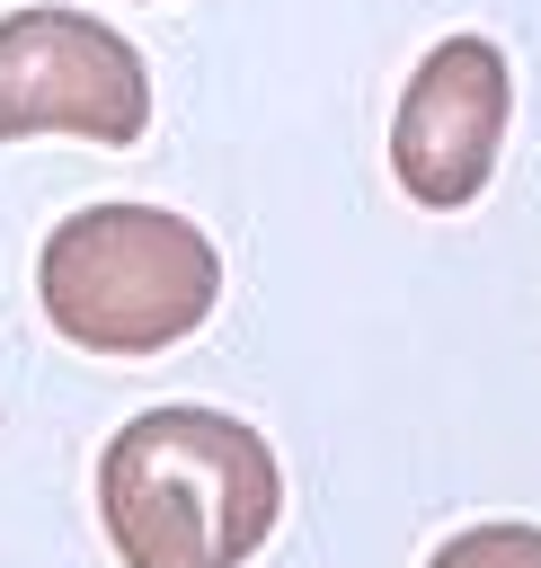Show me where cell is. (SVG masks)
<instances>
[{"mask_svg": "<svg viewBox=\"0 0 541 568\" xmlns=\"http://www.w3.org/2000/svg\"><path fill=\"white\" fill-rule=\"evenodd\" d=\"M98 515L124 568H239L284 515V470L231 408L177 399L106 435Z\"/></svg>", "mask_w": 541, "mask_h": 568, "instance_id": "6da1fadb", "label": "cell"}, {"mask_svg": "<svg viewBox=\"0 0 541 568\" xmlns=\"http://www.w3.org/2000/svg\"><path fill=\"white\" fill-rule=\"evenodd\" d=\"M151 71L142 53L89 9H9L0 18V142L80 133V142H142Z\"/></svg>", "mask_w": 541, "mask_h": 568, "instance_id": "3957f363", "label": "cell"}, {"mask_svg": "<svg viewBox=\"0 0 541 568\" xmlns=\"http://www.w3.org/2000/svg\"><path fill=\"white\" fill-rule=\"evenodd\" d=\"M426 568H541V524H470Z\"/></svg>", "mask_w": 541, "mask_h": 568, "instance_id": "5b68a950", "label": "cell"}, {"mask_svg": "<svg viewBox=\"0 0 541 568\" xmlns=\"http://www.w3.org/2000/svg\"><path fill=\"white\" fill-rule=\"evenodd\" d=\"M506 115H514L506 53L488 36H443L408 71L399 115H390V169H399V186L426 213H461L488 186V169H497Z\"/></svg>", "mask_w": 541, "mask_h": 568, "instance_id": "277c9868", "label": "cell"}, {"mask_svg": "<svg viewBox=\"0 0 541 568\" xmlns=\"http://www.w3.org/2000/svg\"><path fill=\"white\" fill-rule=\"evenodd\" d=\"M44 320L89 355H160L204 328L222 293L213 240L169 204H89L35 257Z\"/></svg>", "mask_w": 541, "mask_h": 568, "instance_id": "7a4b0ae2", "label": "cell"}]
</instances>
